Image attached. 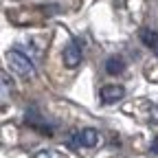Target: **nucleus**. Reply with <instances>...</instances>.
<instances>
[{"label":"nucleus","instance_id":"nucleus-6","mask_svg":"<svg viewBox=\"0 0 158 158\" xmlns=\"http://www.w3.org/2000/svg\"><path fill=\"white\" fill-rule=\"evenodd\" d=\"M79 141H81V147H94L99 143V132L94 127H84L79 130Z\"/></svg>","mask_w":158,"mask_h":158},{"label":"nucleus","instance_id":"nucleus-2","mask_svg":"<svg viewBox=\"0 0 158 158\" xmlns=\"http://www.w3.org/2000/svg\"><path fill=\"white\" fill-rule=\"evenodd\" d=\"M7 62H9V66H11L20 77H35V66H33V62H31V57L24 55L22 51H18V48L9 51V53H7Z\"/></svg>","mask_w":158,"mask_h":158},{"label":"nucleus","instance_id":"nucleus-7","mask_svg":"<svg viewBox=\"0 0 158 158\" xmlns=\"http://www.w3.org/2000/svg\"><path fill=\"white\" fill-rule=\"evenodd\" d=\"M141 40H143V44L149 46L154 51V55L158 57V31H152V29H143L141 31Z\"/></svg>","mask_w":158,"mask_h":158},{"label":"nucleus","instance_id":"nucleus-5","mask_svg":"<svg viewBox=\"0 0 158 158\" xmlns=\"http://www.w3.org/2000/svg\"><path fill=\"white\" fill-rule=\"evenodd\" d=\"M123 70H125V59L121 55H112V57L106 59V73L108 75L116 77V75H121Z\"/></svg>","mask_w":158,"mask_h":158},{"label":"nucleus","instance_id":"nucleus-8","mask_svg":"<svg viewBox=\"0 0 158 158\" xmlns=\"http://www.w3.org/2000/svg\"><path fill=\"white\" fill-rule=\"evenodd\" d=\"M35 158H62V156H59L55 149H42V152H40Z\"/></svg>","mask_w":158,"mask_h":158},{"label":"nucleus","instance_id":"nucleus-1","mask_svg":"<svg viewBox=\"0 0 158 158\" xmlns=\"http://www.w3.org/2000/svg\"><path fill=\"white\" fill-rule=\"evenodd\" d=\"M24 123H27L29 127L37 130L40 134H44V136H53V132H55V127H57V123H55V121H48L44 114H40V110H37L35 106H31V108L24 112Z\"/></svg>","mask_w":158,"mask_h":158},{"label":"nucleus","instance_id":"nucleus-4","mask_svg":"<svg viewBox=\"0 0 158 158\" xmlns=\"http://www.w3.org/2000/svg\"><path fill=\"white\" fill-rule=\"evenodd\" d=\"M123 97H125V88H123V86L110 84V86H103V88H101V101H103L106 106H110V103H116V101H121Z\"/></svg>","mask_w":158,"mask_h":158},{"label":"nucleus","instance_id":"nucleus-3","mask_svg":"<svg viewBox=\"0 0 158 158\" xmlns=\"http://www.w3.org/2000/svg\"><path fill=\"white\" fill-rule=\"evenodd\" d=\"M81 57H84V46L79 44V40H73V42L64 48V64L66 68H77L81 64Z\"/></svg>","mask_w":158,"mask_h":158},{"label":"nucleus","instance_id":"nucleus-9","mask_svg":"<svg viewBox=\"0 0 158 158\" xmlns=\"http://www.w3.org/2000/svg\"><path fill=\"white\" fill-rule=\"evenodd\" d=\"M149 149H152L154 154H158V136H156L154 141H152V147H149Z\"/></svg>","mask_w":158,"mask_h":158}]
</instances>
